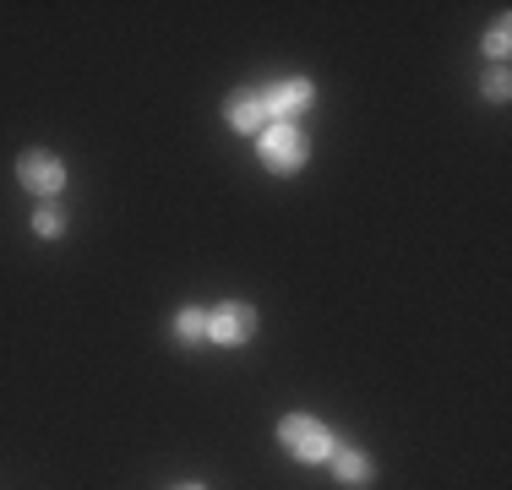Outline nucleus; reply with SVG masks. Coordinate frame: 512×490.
Masks as SVG:
<instances>
[{
    "label": "nucleus",
    "instance_id": "4",
    "mask_svg": "<svg viewBox=\"0 0 512 490\" xmlns=\"http://www.w3.org/2000/svg\"><path fill=\"white\" fill-rule=\"evenodd\" d=\"M256 98H262L267 126H278V120H295L300 126V115H311V104H316V82L311 77H278L267 88H256Z\"/></svg>",
    "mask_w": 512,
    "mask_h": 490
},
{
    "label": "nucleus",
    "instance_id": "11",
    "mask_svg": "<svg viewBox=\"0 0 512 490\" xmlns=\"http://www.w3.org/2000/svg\"><path fill=\"white\" fill-rule=\"evenodd\" d=\"M480 93L491 98V104H507V98H512V71L491 66V71H485V82H480Z\"/></svg>",
    "mask_w": 512,
    "mask_h": 490
},
{
    "label": "nucleus",
    "instance_id": "3",
    "mask_svg": "<svg viewBox=\"0 0 512 490\" xmlns=\"http://www.w3.org/2000/svg\"><path fill=\"white\" fill-rule=\"evenodd\" d=\"M256 327H262V311L251 300H218L207 311V343H218V349H246Z\"/></svg>",
    "mask_w": 512,
    "mask_h": 490
},
{
    "label": "nucleus",
    "instance_id": "10",
    "mask_svg": "<svg viewBox=\"0 0 512 490\" xmlns=\"http://www.w3.org/2000/svg\"><path fill=\"white\" fill-rule=\"evenodd\" d=\"M28 229H33L39 240H60V235H66V213H60L55 202H39V213H33Z\"/></svg>",
    "mask_w": 512,
    "mask_h": 490
},
{
    "label": "nucleus",
    "instance_id": "7",
    "mask_svg": "<svg viewBox=\"0 0 512 490\" xmlns=\"http://www.w3.org/2000/svg\"><path fill=\"white\" fill-rule=\"evenodd\" d=\"M224 120L235 131H246V137H262L267 115H262V98H256V88H235L224 98Z\"/></svg>",
    "mask_w": 512,
    "mask_h": 490
},
{
    "label": "nucleus",
    "instance_id": "8",
    "mask_svg": "<svg viewBox=\"0 0 512 490\" xmlns=\"http://www.w3.org/2000/svg\"><path fill=\"white\" fill-rule=\"evenodd\" d=\"M169 333H175L180 349H202V343H207V311H202V305H180L175 322H169Z\"/></svg>",
    "mask_w": 512,
    "mask_h": 490
},
{
    "label": "nucleus",
    "instance_id": "2",
    "mask_svg": "<svg viewBox=\"0 0 512 490\" xmlns=\"http://www.w3.org/2000/svg\"><path fill=\"white\" fill-rule=\"evenodd\" d=\"M256 158H262L267 175H300L311 164V142H306V126L295 120H278V126H262L256 137Z\"/></svg>",
    "mask_w": 512,
    "mask_h": 490
},
{
    "label": "nucleus",
    "instance_id": "5",
    "mask_svg": "<svg viewBox=\"0 0 512 490\" xmlns=\"http://www.w3.org/2000/svg\"><path fill=\"white\" fill-rule=\"evenodd\" d=\"M17 186L33 191L39 202H55V196L66 191V158L50 153V147H28V153L17 158Z\"/></svg>",
    "mask_w": 512,
    "mask_h": 490
},
{
    "label": "nucleus",
    "instance_id": "9",
    "mask_svg": "<svg viewBox=\"0 0 512 490\" xmlns=\"http://www.w3.org/2000/svg\"><path fill=\"white\" fill-rule=\"evenodd\" d=\"M480 49H485V55L496 60V66H507V49H512V17H496L491 28H485Z\"/></svg>",
    "mask_w": 512,
    "mask_h": 490
},
{
    "label": "nucleus",
    "instance_id": "6",
    "mask_svg": "<svg viewBox=\"0 0 512 490\" xmlns=\"http://www.w3.org/2000/svg\"><path fill=\"white\" fill-rule=\"evenodd\" d=\"M327 469H333V480L344 490H365L376 480V458L365 447H355V441H338V452L327 458Z\"/></svg>",
    "mask_w": 512,
    "mask_h": 490
},
{
    "label": "nucleus",
    "instance_id": "1",
    "mask_svg": "<svg viewBox=\"0 0 512 490\" xmlns=\"http://www.w3.org/2000/svg\"><path fill=\"white\" fill-rule=\"evenodd\" d=\"M338 441L344 436H338L327 420H316V414H284V420H278V447H284L295 463H306V469H322V463L338 452Z\"/></svg>",
    "mask_w": 512,
    "mask_h": 490
},
{
    "label": "nucleus",
    "instance_id": "12",
    "mask_svg": "<svg viewBox=\"0 0 512 490\" xmlns=\"http://www.w3.org/2000/svg\"><path fill=\"white\" fill-rule=\"evenodd\" d=\"M169 490H207V485H197V480H186V485H169Z\"/></svg>",
    "mask_w": 512,
    "mask_h": 490
}]
</instances>
